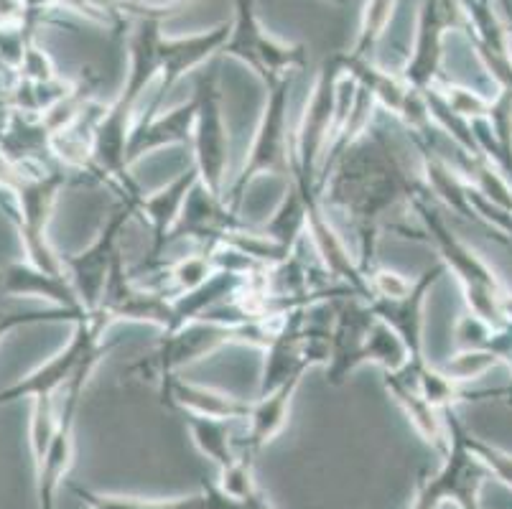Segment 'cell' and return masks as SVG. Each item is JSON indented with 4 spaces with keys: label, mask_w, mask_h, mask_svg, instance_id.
I'll return each instance as SVG.
<instances>
[{
    "label": "cell",
    "mask_w": 512,
    "mask_h": 509,
    "mask_svg": "<svg viewBox=\"0 0 512 509\" xmlns=\"http://www.w3.org/2000/svg\"><path fill=\"white\" fill-rule=\"evenodd\" d=\"M286 316L268 321H253V324H222L212 319H197L184 324L181 329L169 331L164 339L146 354L136 359L128 367V375L136 380L156 385L171 375H179L184 367L202 362L209 354L220 352L230 344H255V347H268L278 326Z\"/></svg>",
    "instance_id": "1"
},
{
    "label": "cell",
    "mask_w": 512,
    "mask_h": 509,
    "mask_svg": "<svg viewBox=\"0 0 512 509\" xmlns=\"http://www.w3.org/2000/svg\"><path fill=\"white\" fill-rule=\"evenodd\" d=\"M411 212L421 222L428 245H434V250L439 252V260L446 265V273L459 280L469 314L479 316L492 326L507 324L505 314H502V298L507 293L502 280L497 278L490 265L484 263L477 250H472L462 237H456V232L446 224L444 214L436 209L431 194L416 196Z\"/></svg>",
    "instance_id": "2"
},
{
    "label": "cell",
    "mask_w": 512,
    "mask_h": 509,
    "mask_svg": "<svg viewBox=\"0 0 512 509\" xmlns=\"http://www.w3.org/2000/svg\"><path fill=\"white\" fill-rule=\"evenodd\" d=\"M293 79L288 77L283 82L273 84L265 97V107L260 112V123L255 128L253 143L240 174L230 184L225 194V204L237 212L248 194L250 184L258 176H281L291 179L293 166V125H291V90Z\"/></svg>",
    "instance_id": "3"
},
{
    "label": "cell",
    "mask_w": 512,
    "mask_h": 509,
    "mask_svg": "<svg viewBox=\"0 0 512 509\" xmlns=\"http://www.w3.org/2000/svg\"><path fill=\"white\" fill-rule=\"evenodd\" d=\"M222 54L240 59L245 67L253 69L263 79L265 90L309 67V51L304 44H286L265 31L255 11V0H235L230 39Z\"/></svg>",
    "instance_id": "4"
},
{
    "label": "cell",
    "mask_w": 512,
    "mask_h": 509,
    "mask_svg": "<svg viewBox=\"0 0 512 509\" xmlns=\"http://www.w3.org/2000/svg\"><path fill=\"white\" fill-rule=\"evenodd\" d=\"M115 342H102L82 359L79 370L74 372L72 380L62 387L59 392V426L54 438H51L46 454L36 464V499H39V509H57V494L59 487L64 484V476L69 474L74 461V426H77L79 403L85 398L87 382H90L92 372L97 370V364L113 352Z\"/></svg>",
    "instance_id": "5"
},
{
    "label": "cell",
    "mask_w": 512,
    "mask_h": 509,
    "mask_svg": "<svg viewBox=\"0 0 512 509\" xmlns=\"http://www.w3.org/2000/svg\"><path fill=\"white\" fill-rule=\"evenodd\" d=\"M197 118L192 133V163L199 171V184L225 202L230 189V133H227L222 90L214 72H202L194 84Z\"/></svg>",
    "instance_id": "6"
},
{
    "label": "cell",
    "mask_w": 512,
    "mask_h": 509,
    "mask_svg": "<svg viewBox=\"0 0 512 509\" xmlns=\"http://www.w3.org/2000/svg\"><path fill=\"white\" fill-rule=\"evenodd\" d=\"M74 179H85V176L74 174L69 168L57 166L44 174H34L16 186L18 199V222L16 230L23 245V258L34 263L36 268L49 270V273H64L62 255L54 252L46 227H49L51 212L57 204L59 194L72 184Z\"/></svg>",
    "instance_id": "7"
},
{
    "label": "cell",
    "mask_w": 512,
    "mask_h": 509,
    "mask_svg": "<svg viewBox=\"0 0 512 509\" xmlns=\"http://www.w3.org/2000/svg\"><path fill=\"white\" fill-rule=\"evenodd\" d=\"M115 321L97 308L87 319L72 324V336H69L67 347L57 352L49 362L36 367L34 372L23 377V380L13 382L6 390H0V405L21 403V400H39V398H54L62 392V387L72 380L74 372L79 370V364L97 344L105 342V331L113 326Z\"/></svg>",
    "instance_id": "8"
},
{
    "label": "cell",
    "mask_w": 512,
    "mask_h": 509,
    "mask_svg": "<svg viewBox=\"0 0 512 509\" xmlns=\"http://www.w3.org/2000/svg\"><path fill=\"white\" fill-rule=\"evenodd\" d=\"M449 31H469L462 0H421L411 54L400 72L413 90L426 92L446 79L441 74V64Z\"/></svg>",
    "instance_id": "9"
},
{
    "label": "cell",
    "mask_w": 512,
    "mask_h": 509,
    "mask_svg": "<svg viewBox=\"0 0 512 509\" xmlns=\"http://www.w3.org/2000/svg\"><path fill=\"white\" fill-rule=\"evenodd\" d=\"M136 207L130 202H123L110 219L105 222L90 247H85L77 255H62V265L67 278L72 280L74 291H77L79 301L85 303L87 311H97L105 293L107 278L113 273L115 260L123 255L120 252V240H123L125 230H128L130 219L136 217Z\"/></svg>",
    "instance_id": "10"
},
{
    "label": "cell",
    "mask_w": 512,
    "mask_h": 509,
    "mask_svg": "<svg viewBox=\"0 0 512 509\" xmlns=\"http://www.w3.org/2000/svg\"><path fill=\"white\" fill-rule=\"evenodd\" d=\"M332 311V354L327 362V382L339 387L357 367H362V349H365L377 316L370 301L357 293L334 298Z\"/></svg>",
    "instance_id": "11"
},
{
    "label": "cell",
    "mask_w": 512,
    "mask_h": 509,
    "mask_svg": "<svg viewBox=\"0 0 512 509\" xmlns=\"http://www.w3.org/2000/svg\"><path fill=\"white\" fill-rule=\"evenodd\" d=\"M444 275L446 265L436 260L431 268H426L413 280L411 291L403 298H370V306L377 319L385 321L406 344L408 354H411L408 364L426 362V352H423V308H426L428 296H431V291Z\"/></svg>",
    "instance_id": "12"
},
{
    "label": "cell",
    "mask_w": 512,
    "mask_h": 509,
    "mask_svg": "<svg viewBox=\"0 0 512 509\" xmlns=\"http://www.w3.org/2000/svg\"><path fill=\"white\" fill-rule=\"evenodd\" d=\"M227 39H230V23H220L192 36H164L161 39V77L156 82L158 95L166 97L186 74L202 67L214 54H222Z\"/></svg>",
    "instance_id": "13"
},
{
    "label": "cell",
    "mask_w": 512,
    "mask_h": 509,
    "mask_svg": "<svg viewBox=\"0 0 512 509\" xmlns=\"http://www.w3.org/2000/svg\"><path fill=\"white\" fill-rule=\"evenodd\" d=\"M0 293L8 298H41L51 306L92 314L85 303L79 301L67 273H49V270L36 268L26 258L0 265Z\"/></svg>",
    "instance_id": "14"
},
{
    "label": "cell",
    "mask_w": 512,
    "mask_h": 509,
    "mask_svg": "<svg viewBox=\"0 0 512 509\" xmlns=\"http://www.w3.org/2000/svg\"><path fill=\"white\" fill-rule=\"evenodd\" d=\"M158 395L161 403L169 408L179 410L181 415H202V418H217V420H235V423H245L250 413L253 400H242L222 392L217 387L197 385L192 380H184L179 375H171L166 380L158 382Z\"/></svg>",
    "instance_id": "15"
},
{
    "label": "cell",
    "mask_w": 512,
    "mask_h": 509,
    "mask_svg": "<svg viewBox=\"0 0 512 509\" xmlns=\"http://www.w3.org/2000/svg\"><path fill=\"white\" fill-rule=\"evenodd\" d=\"M197 184L199 171L192 163V166L184 168L181 174H176L166 186H161V189L153 191V194H141L136 202H133L136 212L143 214L148 227H151L153 258H158V255L166 250V245H169L171 232H174L176 222H179L181 214H184L186 202H189L192 191L197 189Z\"/></svg>",
    "instance_id": "16"
},
{
    "label": "cell",
    "mask_w": 512,
    "mask_h": 509,
    "mask_svg": "<svg viewBox=\"0 0 512 509\" xmlns=\"http://www.w3.org/2000/svg\"><path fill=\"white\" fill-rule=\"evenodd\" d=\"M194 118H197L194 97L169 110H158L156 115H138L130 135V166L166 146H192Z\"/></svg>",
    "instance_id": "17"
},
{
    "label": "cell",
    "mask_w": 512,
    "mask_h": 509,
    "mask_svg": "<svg viewBox=\"0 0 512 509\" xmlns=\"http://www.w3.org/2000/svg\"><path fill=\"white\" fill-rule=\"evenodd\" d=\"M299 380H288L281 387L271 390L268 395H260L250 405L248 420H245V433L242 438H237V451H240L242 459L255 461V456L263 451L268 443L276 441L283 433V428L288 426V418H291V403L296 398V392L301 387Z\"/></svg>",
    "instance_id": "18"
},
{
    "label": "cell",
    "mask_w": 512,
    "mask_h": 509,
    "mask_svg": "<svg viewBox=\"0 0 512 509\" xmlns=\"http://www.w3.org/2000/svg\"><path fill=\"white\" fill-rule=\"evenodd\" d=\"M385 387H388L390 398L400 405V410L411 420V426L416 428L418 436L434 448L436 454L444 456L449 451V431H446L444 410L428 403L400 372H385Z\"/></svg>",
    "instance_id": "19"
},
{
    "label": "cell",
    "mask_w": 512,
    "mask_h": 509,
    "mask_svg": "<svg viewBox=\"0 0 512 509\" xmlns=\"http://www.w3.org/2000/svg\"><path fill=\"white\" fill-rule=\"evenodd\" d=\"M342 64H344V72L349 77H355L357 82L375 97L377 107L385 110L388 115L393 118H400V112L406 107L408 95H411V84L406 79L400 77V72H388V69L377 67L372 59H352L347 56V51H342Z\"/></svg>",
    "instance_id": "20"
},
{
    "label": "cell",
    "mask_w": 512,
    "mask_h": 509,
    "mask_svg": "<svg viewBox=\"0 0 512 509\" xmlns=\"http://www.w3.org/2000/svg\"><path fill=\"white\" fill-rule=\"evenodd\" d=\"M186 431L192 433L194 446L212 461L217 469H227L240 459L235 438V420H217V418H202V415L184 413Z\"/></svg>",
    "instance_id": "21"
},
{
    "label": "cell",
    "mask_w": 512,
    "mask_h": 509,
    "mask_svg": "<svg viewBox=\"0 0 512 509\" xmlns=\"http://www.w3.org/2000/svg\"><path fill=\"white\" fill-rule=\"evenodd\" d=\"M133 509H273L268 497L260 489L250 499H235L225 494L217 482H204L197 494L176 499H143L136 497V507Z\"/></svg>",
    "instance_id": "22"
},
{
    "label": "cell",
    "mask_w": 512,
    "mask_h": 509,
    "mask_svg": "<svg viewBox=\"0 0 512 509\" xmlns=\"http://www.w3.org/2000/svg\"><path fill=\"white\" fill-rule=\"evenodd\" d=\"M395 8H398V0H367L365 11L360 16V31H357V39L352 49L347 51V56H352V59H372V51L380 44V39L388 34L390 23H393Z\"/></svg>",
    "instance_id": "23"
},
{
    "label": "cell",
    "mask_w": 512,
    "mask_h": 509,
    "mask_svg": "<svg viewBox=\"0 0 512 509\" xmlns=\"http://www.w3.org/2000/svg\"><path fill=\"white\" fill-rule=\"evenodd\" d=\"M408 362H411V354L403 339L385 321L377 319L362 349V364H380L385 372H400L406 370Z\"/></svg>",
    "instance_id": "24"
},
{
    "label": "cell",
    "mask_w": 512,
    "mask_h": 509,
    "mask_svg": "<svg viewBox=\"0 0 512 509\" xmlns=\"http://www.w3.org/2000/svg\"><path fill=\"white\" fill-rule=\"evenodd\" d=\"M500 364L502 359L490 349H454V354L441 364V372L459 385H467V382L479 380Z\"/></svg>",
    "instance_id": "25"
},
{
    "label": "cell",
    "mask_w": 512,
    "mask_h": 509,
    "mask_svg": "<svg viewBox=\"0 0 512 509\" xmlns=\"http://www.w3.org/2000/svg\"><path fill=\"white\" fill-rule=\"evenodd\" d=\"M59 426V395L54 398H39L34 400L31 408V423H29V443L31 454H34V466L39 464L41 456L46 454L51 438L57 433Z\"/></svg>",
    "instance_id": "26"
},
{
    "label": "cell",
    "mask_w": 512,
    "mask_h": 509,
    "mask_svg": "<svg viewBox=\"0 0 512 509\" xmlns=\"http://www.w3.org/2000/svg\"><path fill=\"white\" fill-rule=\"evenodd\" d=\"M214 273H217V265H214L212 260V250H202V252H194V255H186V258L176 260L174 265L166 268V278L174 283V296L202 286L204 280L212 278Z\"/></svg>",
    "instance_id": "27"
},
{
    "label": "cell",
    "mask_w": 512,
    "mask_h": 509,
    "mask_svg": "<svg viewBox=\"0 0 512 509\" xmlns=\"http://www.w3.org/2000/svg\"><path fill=\"white\" fill-rule=\"evenodd\" d=\"M436 90H439V95L444 97V102L449 105V110L454 112V115H459V118L469 120V123L487 118V112H490L492 97L479 95L477 90H469V87L454 84V82H449V79H444V82L436 84Z\"/></svg>",
    "instance_id": "28"
},
{
    "label": "cell",
    "mask_w": 512,
    "mask_h": 509,
    "mask_svg": "<svg viewBox=\"0 0 512 509\" xmlns=\"http://www.w3.org/2000/svg\"><path fill=\"white\" fill-rule=\"evenodd\" d=\"M90 314H79V311H69V308H41V311H16V314H0V342L8 334L26 326L36 324H77V321L87 319Z\"/></svg>",
    "instance_id": "29"
},
{
    "label": "cell",
    "mask_w": 512,
    "mask_h": 509,
    "mask_svg": "<svg viewBox=\"0 0 512 509\" xmlns=\"http://www.w3.org/2000/svg\"><path fill=\"white\" fill-rule=\"evenodd\" d=\"M464 446L477 456L479 461L484 464V469L490 471L492 479H497L500 484H505L507 489H512V454L505 451V448L495 446V443H487L482 438L472 436V433L464 428Z\"/></svg>",
    "instance_id": "30"
},
{
    "label": "cell",
    "mask_w": 512,
    "mask_h": 509,
    "mask_svg": "<svg viewBox=\"0 0 512 509\" xmlns=\"http://www.w3.org/2000/svg\"><path fill=\"white\" fill-rule=\"evenodd\" d=\"M446 502H451V469L446 461H441L439 471L421 474L408 509H441Z\"/></svg>",
    "instance_id": "31"
},
{
    "label": "cell",
    "mask_w": 512,
    "mask_h": 509,
    "mask_svg": "<svg viewBox=\"0 0 512 509\" xmlns=\"http://www.w3.org/2000/svg\"><path fill=\"white\" fill-rule=\"evenodd\" d=\"M497 326L474 314H462L454 324V349H490ZM492 352V349H490Z\"/></svg>",
    "instance_id": "32"
},
{
    "label": "cell",
    "mask_w": 512,
    "mask_h": 509,
    "mask_svg": "<svg viewBox=\"0 0 512 509\" xmlns=\"http://www.w3.org/2000/svg\"><path fill=\"white\" fill-rule=\"evenodd\" d=\"M16 77L29 79V82H51V79H57L59 74L54 62H51V56L34 41V44L26 49L21 67L16 69Z\"/></svg>",
    "instance_id": "33"
},
{
    "label": "cell",
    "mask_w": 512,
    "mask_h": 509,
    "mask_svg": "<svg viewBox=\"0 0 512 509\" xmlns=\"http://www.w3.org/2000/svg\"><path fill=\"white\" fill-rule=\"evenodd\" d=\"M367 283H370V298H403L413 286V280L380 265L367 275Z\"/></svg>",
    "instance_id": "34"
},
{
    "label": "cell",
    "mask_w": 512,
    "mask_h": 509,
    "mask_svg": "<svg viewBox=\"0 0 512 509\" xmlns=\"http://www.w3.org/2000/svg\"><path fill=\"white\" fill-rule=\"evenodd\" d=\"M26 16L39 23H57L54 13H59V0H21Z\"/></svg>",
    "instance_id": "35"
},
{
    "label": "cell",
    "mask_w": 512,
    "mask_h": 509,
    "mask_svg": "<svg viewBox=\"0 0 512 509\" xmlns=\"http://www.w3.org/2000/svg\"><path fill=\"white\" fill-rule=\"evenodd\" d=\"M507 367H510V382H507L505 387H500V390H490V400L492 398H502L512 408V362L507 364Z\"/></svg>",
    "instance_id": "36"
},
{
    "label": "cell",
    "mask_w": 512,
    "mask_h": 509,
    "mask_svg": "<svg viewBox=\"0 0 512 509\" xmlns=\"http://www.w3.org/2000/svg\"><path fill=\"white\" fill-rule=\"evenodd\" d=\"M456 507H459V509H482V502H479V492L464 494V497L456 502Z\"/></svg>",
    "instance_id": "37"
},
{
    "label": "cell",
    "mask_w": 512,
    "mask_h": 509,
    "mask_svg": "<svg viewBox=\"0 0 512 509\" xmlns=\"http://www.w3.org/2000/svg\"><path fill=\"white\" fill-rule=\"evenodd\" d=\"M502 314H505V321H512V293H505L502 298Z\"/></svg>",
    "instance_id": "38"
},
{
    "label": "cell",
    "mask_w": 512,
    "mask_h": 509,
    "mask_svg": "<svg viewBox=\"0 0 512 509\" xmlns=\"http://www.w3.org/2000/svg\"><path fill=\"white\" fill-rule=\"evenodd\" d=\"M479 6H497V3H500V6H505V11H510V6H507V0H477Z\"/></svg>",
    "instance_id": "39"
}]
</instances>
